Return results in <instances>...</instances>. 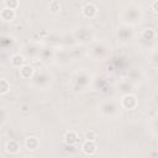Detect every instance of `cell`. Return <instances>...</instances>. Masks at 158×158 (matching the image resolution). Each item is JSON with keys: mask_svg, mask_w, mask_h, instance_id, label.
<instances>
[{"mask_svg": "<svg viewBox=\"0 0 158 158\" xmlns=\"http://www.w3.org/2000/svg\"><path fill=\"white\" fill-rule=\"evenodd\" d=\"M52 83H53V75L46 69H41L36 72L31 78V84L37 90H46L52 85Z\"/></svg>", "mask_w": 158, "mask_h": 158, "instance_id": "cell-1", "label": "cell"}, {"mask_svg": "<svg viewBox=\"0 0 158 158\" xmlns=\"http://www.w3.org/2000/svg\"><path fill=\"white\" fill-rule=\"evenodd\" d=\"M143 14H142V9L137 5H130L127 6L121 15V19L123 21V23L130 25V26H135L138 25L142 21Z\"/></svg>", "mask_w": 158, "mask_h": 158, "instance_id": "cell-2", "label": "cell"}, {"mask_svg": "<svg viewBox=\"0 0 158 158\" xmlns=\"http://www.w3.org/2000/svg\"><path fill=\"white\" fill-rule=\"evenodd\" d=\"M70 86L73 90L75 91H83L88 88V85L90 84V74L85 70H80L73 74V77L70 78Z\"/></svg>", "mask_w": 158, "mask_h": 158, "instance_id": "cell-3", "label": "cell"}, {"mask_svg": "<svg viewBox=\"0 0 158 158\" xmlns=\"http://www.w3.org/2000/svg\"><path fill=\"white\" fill-rule=\"evenodd\" d=\"M109 47L102 44V43H95L91 48H90V54L95 60L99 59H104L107 54H109Z\"/></svg>", "mask_w": 158, "mask_h": 158, "instance_id": "cell-4", "label": "cell"}, {"mask_svg": "<svg viewBox=\"0 0 158 158\" xmlns=\"http://www.w3.org/2000/svg\"><path fill=\"white\" fill-rule=\"evenodd\" d=\"M100 111H101L102 116L111 118V117H115L118 114V106L114 101H106L100 106Z\"/></svg>", "mask_w": 158, "mask_h": 158, "instance_id": "cell-5", "label": "cell"}, {"mask_svg": "<svg viewBox=\"0 0 158 158\" xmlns=\"http://www.w3.org/2000/svg\"><path fill=\"white\" fill-rule=\"evenodd\" d=\"M132 37H133V31H132L131 26L123 23L117 31V38L120 40V42L126 43V42H130L132 40Z\"/></svg>", "mask_w": 158, "mask_h": 158, "instance_id": "cell-6", "label": "cell"}, {"mask_svg": "<svg viewBox=\"0 0 158 158\" xmlns=\"http://www.w3.org/2000/svg\"><path fill=\"white\" fill-rule=\"evenodd\" d=\"M75 38L80 42H89L93 38V30L88 26H81L75 31Z\"/></svg>", "mask_w": 158, "mask_h": 158, "instance_id": "cell-7", "label": "cell"}, {"mask_svg": "<svg viewBox=\"0 0 158 158\" xmlns=\"http://www.w3.org/2000/svg\"><path fill=\"white\" fill-rule=\"evenodd\" d=\"M121 106L123 109H127V110H132L137 106V99L135 95H132L131 93L130 94H126L122 96V100H121Z\"/></svg>", "mask_w": 158, "mask_h": 158, "instance_id": "cell-8", "label": "cell"}, {"mask_svg": "<svg viewBox=\"0 0 158 158\" xmlns=\"http://www.w3.org/2000/svg\"><path fill=\"white\" fill-rule=\"evenodd\" d=\"M35 74V70L31 65L28 64H23L21 68H20V75L23 78V79H31Z\"/></svg>", "mask_w": 158, "mask_h": 158, "instance_id": "cell-9", "label": "cell"}, {"mask_svg": "<svg viewBox=\"0 0 158 158\" xmlns=\"http://www.w3.org/2000/svg\"><path fill=\"white\" fill-rule=\"evenodd\" d=\"M38 56H41V51L36 47V46H27V48L25 49V57L26 58H31L35 59Z\"/></svg>", "mask_w": 158, "mask_h": 158, "instance_id": "cell-10", "label": "cell"}, {"mask_svg": "<svg viewBox=\"0 0 158 158\" xmlns=\"http://www.w3.org/2000/svg\"><path fill=\"white\" fill-rule=\"evenodd\" d=\"M15 16H16V12H15L14 9H10V7H6L5 6L1 10V19L4 21H12L15 19Z\"/></svg>", "mask_w": 158, "mask_h": 158, "instance_id": "cell-11", "label": "cell"}, {"mask_svg": "<svg viewBox=\"0 0 158 158\" xmlns=\"http://www.w3.org/2000/svg\"><path fill=\"white\" fill-rule=\"evenodd\" d=\"M83 14H84V16H86V17H94V16L98 14V9H96V6L93 5V4H86V5L83 7Z\"/></svg>", "mask_w": 158, "mask_h": 158, "instance_id": "cell-12", "label": "cell"}, {"mask_svg": "<svg viewBox=\"0 0 158 158\" xmlns=\"http://www.w3.org/2000/svg\"><path fill=\"white\" fill-rule=\"evenodd\" d=\"M156 38V32L153 28H144L143 32L141 33V40L146 41V42H151Z\"/></svg>", "mask_w": 158, "mask_h": 158, "instance_id": "cell-13", "label": "cell"}, {"mask_svg": "<svg viewBox=\"0 0 158 158\" xmlns=\"http://www.w3.org/2000/svg\"><path fill=\"white\" fill-rule=\"evenodd\" d=\"M118 91L122 94V95H126V94H130L132 91V84L128 81V80H123L118 85Z\"/></svg>", "mask_w": 158, "mask_h": 158, "instance_id": "cell-14", "label": "cell"}, {"mask_svg": "<svg viewBox=\"0 0 158 158\" xmlns=\"http://www.w3.org/2000/svg\"><path fill=\"white\" fill-rule=\"evenodd\" d=\"M25 56H22V54H15L12 58H11V64L14 65V67H17V68H21L23 64H25Z\"/></svg>", "mask_w": 158, "mask_h": 158, "instance_id": "cell-15", "label": "cell"}, {"mask_svg": "<svg viewBox=\"0 0 158 158\" xmlns=\"http://www.w3.org/2000/svg\"><path fill=\"white\" fill-rule=\"evenodd\" d=\"M57 62L60 64H67L70 62V56L67 52H60V54H57Z\"/></svg>", "mask_w": 158, "mask_h": 158, "instance_id": "cell-16", "label": "cell"}, {"mask_svg": "<svg viewBox=\"0 0 158 158\" xmlns=\"http://www.w3.org/2000/svg\"><path fill=\"white\" fill-rule=\"evenodd\" d=\"M9 90H10V83H9L5 78H2V79L0 80V94H1V95H5Z\"/></svg>", "mask_w": 158, "mask_h": 158, "instance_id": "cell-17", "label": "cell"}, {"mask_svg": "<svg viewBox=\"0 0 158 158\" xmlns=\"http://www.w3.org/2000/svg\"><path fill=\"white\" fill-rule=\"evenodd\" d=\"M26 146L28 149H36L38 147V141L35 137H28L26 141Z\"/></svg>", "mask_w": 158, "mask_h": 158, "instance_id": "cell-18", "label": "cell"}, {"mask_svg": "<svg viewBox=\"0 0 158 158\" xmlns=\"http://www.w3.org/2000/svg\"><path fill=\"white\" fill-rule=\"evenodd\" d=\"M49 10L52 14H58L60 11V4L57 1V0H53L51 4H49Z\"/></svg>", "mask_w": 158, "mask_h": 158, "instance_id": "cell-19", "label": "cell"}, {"mask_svg": "<svg viewBox=\"0 0 158 158\" xmlns=\"http://www.w3.org/2000/svg\"><path fill=\"white\" fill-rule=\"evenodd\" d=\"M83 148H84V152H86V153H93V152H95V149H96V146H95V143L94 142H86L84 146H83Z\"/></svg>", "mask_w": 158, "mask_h": 158, "instance_id": "cell-20", "label": "cell"}, {"mask_svg": "<svg viewBox=\"0 0 158 158\" xmlns=\"http://www.w3.org/2000/svg\"><path fill=\"white\" fill-rule=\"evenodd\" d=\"M149 62H151L153 65L158 67V49H154V51L149 54Z\"/></svg>", "mask_w": 158, "mask_h": 158, "instance_id": "cell-21", "label": "cell"}, {"mask_svg": "<svg viewBox=\"0 0 158 158\" xmlns=\"http://www.w3.org/2000/svg\"><path fill=\"white\" fill-rule=\"evenodd\" d=\"M4 4H5L6 7H10V9H14L15 10L19 6V0H5Z\"/></svg>", "mask_w": 158, "mask_h": 158, "instance_id": "cell-22", "label": "cell"}, {"mask_svg": "<svg viewBox=\"0 0 158 158\" xmlns=\"http://www.w3.org/2000/svg\"><path fill=\"white\" fill-rule=\"evenodd\" d=\"M65 139H67V142H69V143H73V142H75L77 141V135L74 133V132H68V135H65Z\"/></svg>", "mask_w": 158, "mask_h": 158, "instance_id": "cell-23", "label": "cell"}, {"mask_svg": "<svg viewBox=\"0 0 158 158\" xmlns=\"http://www.w3.org/2000/svg\"><path fill=\"white\" fill-rule=\"evenodd\" d=\"M153 130H154L156 132H158V117L153 118Z\"/></svg>", "mask_w": 158, "mask_h": 158, "instance_id": "cell-24", "label": "cell"}, {"mask_svg": "<svg viewBox=\"0 0 158 158\" xmlns=\"http://www.w3.org/2000/svg\"><path fill=\"white\" fill-rule=\"evenodd\" d=\"M152 10H153V11H156V12H158V0H157V1H154V2L152 4Z\"/></svg>", "mask_w": 158, "mask_h": 158, "instance_id": "cell-25", "label": "cell"}, {"mask_svg": "<svg viewBox=\"0 0 158 158\" xmlns=\"http://www.w3.org/2000/svg\"><path fill=\"white\" fill-rule=\"evenodd\" d=\"M22 111H27V105H22Z\"/></svg>", "mask_w": 158, "mask_h": 158, "instance_id": "cell-26", "label": "cell"}]
</instances>
